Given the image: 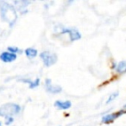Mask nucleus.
Here are the masks:
<instances>
[{
    "instance_id": "1",
    "label": "nucleus",
    "mask_w": 126,
    "mask_h": 126,
    "mask_svg": "<svg viewBox=\"0 0 126 126\" xmlns=\"http://www.w3.org/2000/svg\"><path fill=\"white\" fill-rule=\"evenodd\" d=\"M0 16L3 21L6 22L11 27L15 24L17 19L15 7L5 1H0Z\"/></svg>"
},
{
    "instance_id": "2",
    "label": "nucleus",
    "mask_w": 126,
    "mask_h": 126,
    "mask_svg": "<svg viewBox=\"0 0 126 126\" xmlns=\"http://www.w3.org/2000/svg\"><path fill=\"white\" fill-rule=\"evenodd\" d=\"M21 111V106L16 104L9 103L5 104V105H2L0 107V116L1 117H11L14 115H16Z\"/></svg>"
},
{
    "instance_id": "3",
    "label": "nucleus",
    "mask_w": 126,
    "mask_h": 126,
    "mask_svg": "<svg viewBox=\"0 0 126 126\" xmlns=\"http://www.w3.org/2000/svg\"><path fill=\"white\" fill-rule=\"evenodd\" d=\"M40 57L43 61L44 66L47 67L54 65L57 61V55L54 53L49 52V51H44V52L41 53Z\"/></svg>"
},
{
    "instance_id": "4",
    "label": "nucleus",
    "mask_w": 126,
    "mask_h": 126,
    "mask_svg": "<svg viewBox=\"0 0 126 126\" xmlns=\"http://www.w3.org/2000/svg\"><path fill=\"white\" fill-rule=\"evenodd\" d=\"M61 34H67L70 38L71 42L78 41L81 38V34L74 28H67V27H62L61 29Z\"/></svg>"
},
{
    "instance_id": "5",
    "label": "nucleus",
    "mask_w": 126,
    "mask_h": 126,
    "mask_svg": "<svg viewBox=\"0 0 126 126\" xmlns=\"http://www.w3.org/2000/svg\"><path fill=\"white\" fill-rule=\"evenodd\" d=\"M126 113V110H120L118 111L113 112V113H110L107 114V115H105L102 117V123L105 124H110V123H113L116 119H117L118 117H120L122 115Z\"/></svg>"
},
{
    "instance_id": "6",
    "label": "nucleus",
    "mask_w": 126,
    "mask_h": 126,
    "mask_svg": "<svg viewBox=\"0 0 126 126\" xmlns=\"http://www.w3.org/2000/svg\"><path fill=\"white\" fill-rule=\"evenodd\" d=\"M45 88H46V90H47V92H48V93H54V94H55V93H60L62 91V89H61V87L60 86L52 84V81H51L50 79H46Z\"/></svg>"
},
{
    "instance_id": "7",
    "label": "nucleus",
    "mask_w": 126,
    "mask_h": 126,
    "mask_svg": "<svg viewBox=\"0 0 126 126\" xmlns=\"http://www.w3.org/2000/svg\"><path fill=\"white\" fill-rule=\"evenodd\" d=\"M16 58H17V55H16V54H12V53H10V52H8V51L3 52L2 54H0V60L5 63L12 62V61H16Z\"/></svg>"
},
{
    "instance_id": "8",
    "label": "nucleus",
    "mask_w": 126,
    "mask_h": 126,
    "mask_svg": "<svg viewBox=\"0 0 126 126\" xmlns=\"http://www.w3.org/2000/svg\"><path fill=\"white\" fill-rule=\"evenodd\" d=\"M54 105L60 110H67L71 107L72 104L70 101H61V100H57L54 102Z\"/></svg>"
},
{
    "instance_id": "9",
    "label": "nucleus",
    "mask_w": 126,
    "mask_h": 126,
    "mask_svg": "<svg viewBox=\"0 0 126 126\" xmlns=\"http://www.w3.org/2000/svg\"><path fill=\"white\" fill-rule=\"evenodd\" d=\"M114 69L116 70V72L118 74H125L126 73V61H119L118 63L115 64Z\"/></svg>"
},
{
    "instance_id": "10",
    "label": "nucleus",
    "mask_w": 126,
    "mask_h": 126,
    "mask_svg": "<svg viewBox=\"0 0 126 126\" xmlns=\"http://www.w3.org/2000/svg\"><path fill=\"white\" fill-rule=\"evenodd\" d=\"M14 4L16 6L18 11L23 12V9H26V6L30 4V2H28V1H16V2H14Z\"/></svg>"
},
{
    "instance_id": "11",
    "label": "nucleus",
    "mask_w": 126,
    "mask_h": 126,
    "mask_svg": "<svg viewBox=\"0 0 126 126\" xmlns=\"http://www.w3.org/2000/svg\"><path fill=\"white\" fill-rule=\"evenodd\" d=\"M37 50L35 48H32V47H29V48L25 49V54H26L27 57L29 58H35L37 55Z\"/></svg>"
},
{
    "instance_id": "12",
    "label": "nucleus",
    "mask_w": 126,
    "mask_h": 126,
    "mask_svg": "<svg viewBox=\"0 0 126 126\" xmlns=\"http://www.w3.org/2000/svg\"><path fill=\"white\" fill-rule=\"evenodd\" d=\"M7 49H8V52L12 53V54H15L16 55H17V54H22L23 53V51L20 48H18L17 47H12V46H11V47H8Z\"/></svg>"
},
{
    "instance_id": "13",
    "label": "nucleus",
    "mask_w": 126,
    "mask_h": 126,
    "mask_svg": "<svg viewBox=\"0 0 126 126\" xmlns=\"http://www.w3.org/2000/svg\"><path fill=\"white\" fill-rule=\"evenodd\" d=\"M118 95H119L118 92H115V93H113L112 94H110V96L108 97V99L106 100V104H107V105H108V104H110V103H111V102H113L114 100H115L116 98L118 97Z\"/></svg>"
},
{
    "instance_id": "14",
    "label": "nucleus",
    "mask_w": 126,
    "mask_h": 126,
    "mask_svg": "<svg viewBox=\"0 0 126 126\" xmlns=\"http://www.w3.org/2000/svg\"><path fill=\"white\" fill-rule=\"evenodd\" d=\"M0 126H2V124H1V122H0Z\"/></svg>"
},
{
    "instance_id": "15",
    "label": "nucleus",
    "mask_w": 126,
    "mask_h": 126,
    "mask_svg": "<svg viewBox=\"0 0 126 126\" xmlns=\"http://www.w3.org/2000/svg\"><path fill=\"white\" fill-rule=\"evenodd\" d=\"M124 108H126V105H124Z\"/></svg>"
}]
</instances>
